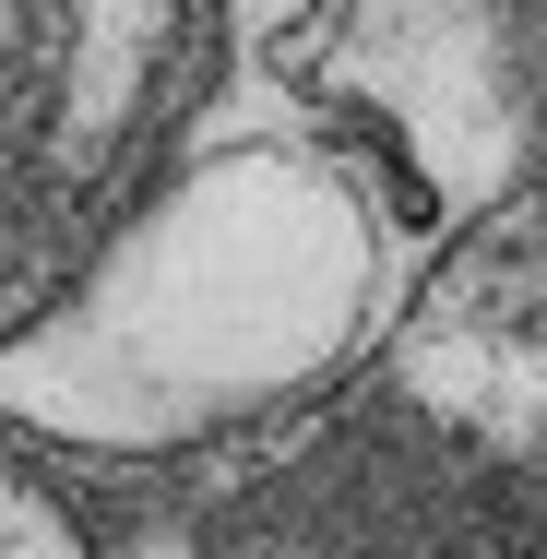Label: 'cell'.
I'll return each instance as SVG.
<instances>
[{
	"label": "cell",
	"instance_id": "obj_4",
	"mask_svg": "<svg viewBox=\"0 0 547 559\" xmlns=\"http://www.w3.org/2000/svg\"><path fill=\"white\" fill-rule=\"evenodd\" d=\"M0 559H96V536L72 524V500L36 488L12 452H0Z\"/></svg>",
	"mask_w": 547,
	"mask_h": 559
},
{
	"label": "cell",
	"instance_id": "obj_1",
	"mask_svg": "<svg viewBox=\"0 0 547 559\" xmlns=\"http://www.w3.org/2000/svg\"><path fill=\"white\" fill-rule=\"evenodd\" d=\"M405 262L369 167L250 131L155 179L96 262L0 334V429L48 452H191L322 393L381 334Z\"/></svg>",
	"mask_w": 547,
	"mask_h": 559
},
{
	"label": "cell",
	"instance_id": "obj_3",
	"mask_svg": "<svg viewBox=\"0 0 547 559\" xmlns=\"http://www.w3.org/2000/svg\"><path fill=\"white\" fill-rule=\"evenodd\" d=\"M322 96L357 131L405 274L500 215L536 167V48L512 0H333Z\"/></svg>",
	"mask_w": 547,
	"mask_h": 559
},
{
	"label": "cell",
	"instance_id": "obj_2",
	"mask_svg": "<svg viewBox=\"0 0 547 559\" xmlns=\"http://www.w3.org/2000/svg\"><path fill=\"white\" fill-rule=\"evenodd\" d=\"M226 0H0V334H24L215 96Z\"/></svg>",
	"mask_w": 547,
	"mask_h": 559
}]
</instances>
